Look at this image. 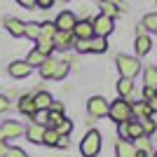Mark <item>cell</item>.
<instances>
[{
	"label": "cell",
	"instance_id": "6da1fadb",
	"mask_svg": "<svg viewBox=\"0 0 157 157\" xmlns=\"http://www.w3.org/2000/svg\"><path fill=\"white\" fill-rule=\"evenodd\" d=\"M108 117H110L113 122H117V124L129 122V120L134 117V113H131V101L129 98H117V101H113L110 108H108Z\"/></svg>",
	"mask_w": 157,
	"mask_h": 157
},
{
	"label": "cell",
	"instance_id": "7a4b0ae2",
	"mask_svg": "<svg viewBox=\"0 0 157 157\" xmlns=\"http://www.w3.org/2000/svg\"><path fill=\"white\" fill-rule=\"evenodd\" d=\"M115 66L120 71V78H129L134 80L141 73V63H138L136 56H129V54H117L115 56Z\"/></svg>",
	"mask_w": 157,
	"mask_h": 157
},
{
	"label": "cell",
	"instance_id": "3957f363",
	"mask_svg": "<svg viewBox=\"0 0 157 157\" xmlns=\"http://www.w3.org/2000/svg\"><path fill=\"white\" fill-rule=\"evenodd\" d=\"M101 143H103L101 131L89 129L85 134V138L80 141V152H82V157H96L98 152H101Z\"/></svg>",
	"mask_w": 157,
	"mask_h": 157
},
{
	"label": "cell",
	"instance_id": "277c9868",
	"mask_svg": "<svg viewBox=\"0 0 157 157\" xmlns=\"http://www.w3.org/2000/svg\"><path fill=\"white\" fill-rule=\"evenodd\" d=\"M19 136H24V124L19 120H5L0 124V138L2 141H17Z\"/></svg>",
	"mask_w": 157,
	"mask_h": 157
},
{
	"label": "cell",
	"instance_id": "5b68a950",
	"mask_svg": "<svg viewBox=\"0 0 157 157\" xmlns=\"http://www.w3.org/2000/svg\"><path fill=\"white\" fill-rule=\"evenodd\" d=\"M108 108H110V103H108L103 96H92L87 101V113H89V117H94V120L108 117Z\"/></svg>",
	"mask_w": 157,
	"mask_h": 157
},
{
	"label": "cell",
	"instance_id": "8992f818",
	"mask_svg": "<svg viewBox=\"0 0 157 157\" xmlns=\"http://www.w3.org/2000/svg\"><path fill=\"white\" fill-rule=\"evenodd\" d=\"M92 26H94V35H98V38H108V35L113 33V28H115V19L98 14V17L92 19Z\"/></svg>",
	"mask_w": 157,
	"mask_h": 157
},
{
	"label": "cell",
	"instance_id": "52a82bcc",
	"mask_svg": "<svg viewBox=\"0 0 157 157\" xmlns=\"http://www.w3.org/2000/svg\"><path fill=\"white\" fill-rule=\"evenodd\" d=\"M75 24H78V17H75V12H71V10H61V12L56 14V21H54L56 31H68V33H73Z\"/></svg>",
	"mask_w": 157,
	"mask_h": 157
},
{
	"label": "cell",
	"instance_id": "ba28073f",
	"mask_svg": "<svg viewBox=\"0 0 157 157\" xmlns=\"http://www.w3.org/2000/svg\"><path fill=\"white\" fill-rule=\"evenodd\" d=\"M73 35H75V40H92L94 38L92 19H78L75 28H73Z\"/></svg>",
	"mask_w": 157,
	"mask_h": 157
},
{
	"label": "cell",
	"instance_id": "9c48e42d",
	"mask_svg": "<svg viewBox=\"0 0 157 157\" xmlns=\"http://www.w3.org/2000/svg\"><path fill=\"white\" fill-rule=\"evenodd\" d=\"M54 49H61V52H68V49H73V45H75V35L68 31H56V35H54Z\"/></svg>",
	"mask_w": 157,
	"mask_h": 157
},
{
	"label": "cell",
	"instance_id": "30bf717a",
	"mask_svg": "<svg viewBox=\"0 0 157 157\" xmlns=\"http://www.w3.org/2000/svg\"><path fill=\"white\" fill-rule=\"evenodd\" d=\"M33 71H35V68H31L26 61H12V63L7 66V73H10L14 80H26Z\"/></svg>",
	"mask_w": 157,
	"mask_h": 157
},
{
	"label": "cell",
	"instance_id": "8fae6325",
	"mask_svg": "<svg viewBox=\"0 0 157 157\" xmlns=\"http://www.w3.org/2000/svg\"><path fill=\"white\" fill-rule=\"evenodd\" d=\"M45 129H47V127H40V124H35V122H31L28 127H24V136L28 138V143H33V145H42Z\"/></svg>",
	"mask_w": 157,
	"mask_h": 157
},
{
	"label": "cell",
	"instance_id": "7c38bea8",
	"mask_svg": "<svg viewBox=\"0 0 157 157\" xmlns=\"http://www.w3.org/2000/svg\"><path fill=\"white\" fill-rule=\"evenodd\" d=\"M33 92V103H35V110H49V105H52L54 96L45 89H31Z\"/></svg>",
	"mask_w": 157,
	"mask_h": 157
},
{
	"label": "cell",
	"instance_id": "4fadbf2b",
	"mask_svg": "<svg viewBox=\"0 0 157 157\" xmlns=\"http://www.w3.org/2000/svg\"><path fill=\"white\" fill-rule=\"evenodd\" d=\"M14 105L19 108V113H21V115H26V117H33V113H35V103H33V92L21 94V96H19V101H17Z\"/></svg>",
	"mask_w": 157,
	"mask_h": 157
},
{
	"label": "cell",
	"instance_id": "5bb4252c",
	"mask_svg": "<svg viewBox=\"0 0 157 157\" xmlns=\"http://www.w3.org/2000/svg\"><path fill=\"white\" fill-rule=\"evenodd\" d=\"M115 155H117V157H136V148H134V141H127V138H117V143H115Z\"/></svg>",
	"mask_w": 157,
	"mask_h": 157
},
{
	"label": "cell",
	"instance_id": "9a60e30c",
	"mask_svg": "<svg viewBox=\"0 0 157 157\" xmlns=\"http://www.w3.org/2000/svg\"><path fill=\"white\" fill-rule=\"evenodd\" d=\"M134 49H136V59H138V56H145V54L152 49V40L148 38L145 33H138L136 42H134Z\"/></svg>",
	"mask_w": 157,
	"mask_h": 157
},
{
	"label": "cell",
	"instance_id": "2e32d148",
	"mask_svg": "<svg viewBox=\"0 0 157 157\" xmlns=\"http://www.w3.org/2000/svg\"><path fill=\"white\" fill-rule=\"evenodd\" d=\"M24 24L26 21L17 19V17H7L5 19V28L10 35H14V38H24Z\"/></svg>",
	"mask_w": 157,
	"mask_h": 157
},
{
	"label": "cell",
	"instance_id": "e0dca14e",
	"mask_svg": "<svg viewBox=\"0 0 157 157\" xmlns=\"http://www.w3.org/2000/svg\"><path fill=\"white\" fill-rule=\"evenodd\" d=\"M131 94H134V80L120 78L117 80V96L120 98H131Z\"/></svg>",
	"mask_w": 157,
	"mask_h": 157
},
{
	"label": "cell",
	"instance_id": "ac0fdd59",
	"mask_svg": "<svg viewBox=\"0 0 157 157\" xmlns=\"http://www.w3.org/2000/svg\"><path fill=\"white\" fill-rule=\"evenodd\" d=\"M54 66H56V59H52V56H47V59L42 61V66H38V73H40V78H42V80H52Z\"/></svg>",
	"mask_w": 157,
	"mask_h": 157
},
{
	"label": "cell",
	"instance_id": "d6986e66",
	"mask_svg": "<svg viewBox=\"0 0 157 157\" xmlns=\"http://www.w3.org/2000/svg\"><path fill=\"white\" fill-rule=\"evenodd\" d=\"M131 113H134V120H143V117H150V115H152L150 108H148V101L131 103Z\"/></svg>",
	"mask_w": 157,
	"mask_h": 157
},
{
	"label": "cell",
	"instance_id": "ffe728a7",
	"mask_svg": "<svg viewBox=\"0 0 157 157\" xmlns=\"http://www.w3.org/2000/svg\"><path fill=\"white\" fill-rule=\"evenodd\" d=\"M24 38L33 40V42L40 38V24L38 21H26V24H24Z\"/></svg>",
	"mask_w": 157,
	"mask_h": 157
},
{
	"label": "cell",
	"instance_id": "44dd1931",
	"mask_svg": "<svg viewBox=\"0 0 157 157\" xmlns=\"http://www.w3.org/2000/svg\"><path fill=\"white\" fill-rule=\"evenodd\" d=\"M143 80H145V87H150L157 92V66H148L143 71Z\"/></svg>",
	"mask_w": 157,
	"mask_h": 157
},
{
	"label": "cell",
	"instance_id": "7402d4cb",
	"mask_svg": "<svg viewBox=\"0 0 157 157\" xmlns=\"http://www.w3.org/2000/svg\"><path fill=\"white\" fill-rule=\"evenodd\" d=\"M35 49H38V52H42L45 56H52L54 42H52L49 38H38V40H35Z\"/></svg>",
	"mask_w": 157,
	"mask_h": 157
},
{
	"label": "cell",
	"instance_id": "603a6c76",
	"mask_svg": "<svg viewBox=\"0 0 157 157\" xmlns=\"http://www.w3.org/2000/svg\"><path fill=\"white\" fill-rule=\"evenodd\" d=\"M105 49H108V42H105V38H98V35H94V38L89 40V52H94V54H103Z\"/></svg>",
	"mask_w": 157,
	"mask_h": 157
},
{
	"label": "cell",
	"instance_id": "cb8c5ba5",
	"mask_svg": "<svg viewBox=\"0 0 157 157\" xmlns=\"http://www.w3.org/2000/svg\"><path fill=\"white\" fill-rule=\"evenodd\" d=\"M47 56L42 52H38V49H35V47H33L31 52H28V56H26V63L31 66V68H38V66H42V61H45Z\"/></svg>",
	"mask_w": 157,
	"mask_h": 157
},
{
	"label": "cell",
	"instance_id": "d4e9b609",
	"mask_svg": "<svg viewBox=\"0 0 157 157\" xmlns=\"http://www.w3.org/2000/svg\"><path fill=\"white\" fill-rule=\"evenodd\" d=\"M56 143H59V134H56V129H52V127H47V129H45V136H42V145H49V148H56Z\"/></svg>",
	"mask_w": 157,
	"mask_h": 157
},
{
	"label": "cell",
	"instance_id": "484cf974",
	"mask_svg": "<svg viewBox=\"0 0 157 157\" xmlns=\"http://www.w3.org/2000/svg\"><path fill=\"white\" fill-rule=\"evenodd\" d=\"M54 35H56V26H54V21H42V24H40V38L54 40Z\"/></svg>",
	"mask_w": 157,
	"mask_h": 157
},
{
	"label": "cell",
	"instance_id": "4316f807",
	"mask_svg": "<svg viewBox=\"0 0 157 157\" xmlns=\"http://www.w3.org/2000/svg\"><path fill=\"white\" fill-rule=\"evenodd\" d=\"M73 127H75V124H73L71 120H68V117H63V120L59 122V124H56V127H52V129H56V134H59V136H71Z\"/></svg>",
	"mask_w": 157,
	"mask_h": 157
},
{
	"label": "cell",
	"instance_id": "83f0119b",
	"mask_svg": "<svg viewBox=\"0 0 157 157\" xmlns=\"http://www.w3.org/2000/svg\"><path fill=\"white\" fill-rule=\"evenodd\" d=\"M134 148H136L138 152H145V155H148V152L152 150L150 136H141V138H136V141H134Z\"/></svg>",
	"mask_w": 157,
	"mask_h": 157
},
{
	"label": "cell",
	"instance_id": "f1b7e54d",
	"mask_svg": "<svg viewBox=\"0 0 157 157\" xmlns=\"http://www.w3.org/2000/svg\"><path fill=\"white\" fill-rule=\"evenodd\" d=\"M31 122H35V124H40V127H47L49 124V113L47 110H35L33 117H31Z\"/></svg>",
	"mask_w": 157,
	"mask_h": 157
},
{
	"label": "cell",
	"instance_id": "f546056e",
	"mask_svg": "<svg viewBox=\"0 0 157 157\" xmlns=\"http://www.w3.org/2000/svg\"><path fill=\"white\" fill-rule=\"evenodd\" d=\"M141 26L145 28V31H157V12H150L143 17V24Z\"/></svg>",
	"mask_w": 157,
	"mask_h": 157
},
{
	"label": "cell",
	"instance_id": "4dcf8cb0",
	"mask_svg": "<svg viewBox=\"0 0 157 157\" xmlns=\"http://www.w3.org/2000/svg\"><path fill=\"white\" fill-rule=\"evenodd\" d=\"M138 122H141V127H143V134H145V136L155 134L157 124H155V120H152V117H143V120H138Z\"/></svg>",
	"mask_w": 157,
	"mask_h": 157
},
{
	"label": "cell",
	"instance_id": "1f68e13d",
	"mask_svg": "<svg viewBox=\"0 0 157 157\" xmlns=\"http://www.w3.org/2000/svg\"><path fill=\"white\" fill-rule=\"evenodd\" d=\"M101 14L103 17H110V19H115L120 14V10H117V5H108V2H101Z\"/></svg>",
	"mask_w": 157,
	"mask_h": 157
},
{
	"label": "cell",
	"instance_id": "d6a6232c",
	"mask_svg": "<svg viewBox=\"0 0 157 157\" xmlns=\"http://www.w3.org/2000/svg\"><path fill=\"white\" fill-rule=\"evenodd\" d=\"M5 157H28V152L24 150V148H19V145H10Z\"/></svg>",
	"mask_w": 157,
	"mask_h": 157
},
{
	"label": "cell",
	"instance_id": "836d02e7",
	"mask_svg": "<svg viewBox=\"0 0 157 157\" xmlns=\"http://www.w3.org/2000/svg\"><path fill=\"white\" fill-rule=\"evenodd\" d=\"M10 108H14V103L7 98V94H0V115H5Z\"/></svg>",
	"mask_w": 157,
	"mask_h": 157
},
{
	"label": "cell",
	"instance_id": "e575fe53",
	"mask_svg": "<svg viewBox=\"0 0 157 157\" xmlns=\"http://www.w3.org/2000/svg\"><path fill=\"white\" fill-rule=\"evenodd\" d=\"M75 52H80V54H87L89 52V40H75Z\"/></svg>",
	"mask_w": 157,
	"mask_h": 157
},
{
	"label": "cell",
	"instance_id": "d590c367",
	"mask_svg": "<svg viewBox=\"0 0 157 157\" xmlns=\"http://www.w3.org/2000/svg\"><path fill=\"white\" fill-rule=\"evenodd\" d=\"M47 113H49V110H47ZM63 117H66V115H61V113H49V124H47V127H56Z\"/></svg>",
	"mask_w": 157,
	"mask_h": 157
},
{
	"label": "cell",
	"instance_id": "8d00e7d4",
	"mask_svg": "<svg viewBox=\"0 0 157 157\" xmlns=\"http://www.w3.org/2000/svg\"><path fill=\"white\" fill-rule=\"evenodd\" d=\"M56 148H61V150H68V148H71V136H59V143H56Z\"/></svg>",
	"mask_w": 157,
	"mask_h": 157
},
{
	"label": "cell",
	"instance_id": "74e56055",
	"mask_svg": "<svg viewBox=\"0 0 157 157\" xmlns=\"http://www.w3.org/2000/svg\"><path fill=\"white\" fill-rule=\"evenodd\" d=\"M63 103H61V101H52V105H49V113H61V115H63Z\"/></svg>",
	"mask_w": 157,
	"mask_h": 157
},
{
	"label": "cell",
	"instance_id": "f35d334b",
	"mask_svg": "<svg viewBox=\"0 0 157 157\" xmlns=\"http://www.w3.org/2000/svg\"><path fill=\"white\" fill-rule=\"evenodd\" d=\"M54 2H56V0H35V7H40V10H49Z\"/></svg>",
	"mask_w": 157,
	"mask_h": 157
},
{
	"label": "cell",
	"instance_id": "ab89813d",
	"mask_svg": "<svg viewBox=\"0 0 157 157\" xmlns=\"http://www.w3.org/2000/svg\"><path fill=\"white\" fill-rule=\"evenodd\" d=\"M155 94H157L155 89H150V87H145V89H143V101H150V98L155 96Z\"/></svg>",
	"mask_w": 157,
	"mask_h": 157
},
{
	"label": "cell",
	"instance_id": "60d3db41",
	"mask_svg": "<svg viewBox=\"0 0 157 157\" xmlns=\"http://www.w3.org/2000/svg\"><path fill=\"white\" fill-rule=\"evenodd\" d=\"M17 2H19L21 7H26V10H33V7H35V0H17Z\"/></svg>",
	"mask_w": 157,
	"mask_h": 157
},
{
	"label": "cell",
	"instance_id": "b9f144b4",
	"mask_svg": "<svg viewBox=\"0 0 157 157\" xmlns=\"http://www.w3.org/2000/svg\"><path fill=\"white\" fill-rule=\"evenodd\" d=\"M148 108H150V113H157V94L148 101Z\"/></svg>",
	"mask_w": 157,
	"mask_h": 157
},
{
	"label": "cell",
	"instance_id": "7bdbcfd3",
	"mask_svg": "<svg viewBox=\"0 0 157 157\" xmlns=\"http://www.w3.org/2000/svg\"><path fill=\"white\" fill-rule=\"evenodd\" d=\"M7 148H10V143H7V141H0V157L7 155Z\"/></svg>",
	"mask_w": 157,
	"mask_h": 157
},
{
	"label": "cell",
	"instance_id": "ee69618b",
	"mask_svg": "<svg viewBox=\"0 0 157 157\" xmlns=\"http://www.w3.org/2000/svg\"><path fill=\"white\" fill-rule=\"evenodd\" d=\"M98 2H108V5H117L120 0H98Z\"/></svg>",
	"mask_w": 157,
	"mask_h": 157
},
{
	"label": "cell",
	"instance_id": "f6af8a7d",
	"mask_svg": "<svg viewBox=\"0 0 157 157\" xmlns=\"http://www.w3.org/2000/svg\"><path fill=\"white\" fill-rule=\"evenodd\" d=\"M152 157H157V150H155V155H152Z\"/></svg>",
	"mask_w": 157,
	"mask_h": 157
},
{
	"label": "cell",
	"instance_id": "bcb514c9",
	"mask_svg": "<svg viewBox=\"0 0 157 157\" xmlns=\"http://www.w3.org/2000/svg\"><path fill=\"white\" fill-rule=\"evenodd\" d=\"M63 2H71V0H63Z\"/></svg>",
	"mask_w": 157,
	"mask_h": 157
}]
</instances>
